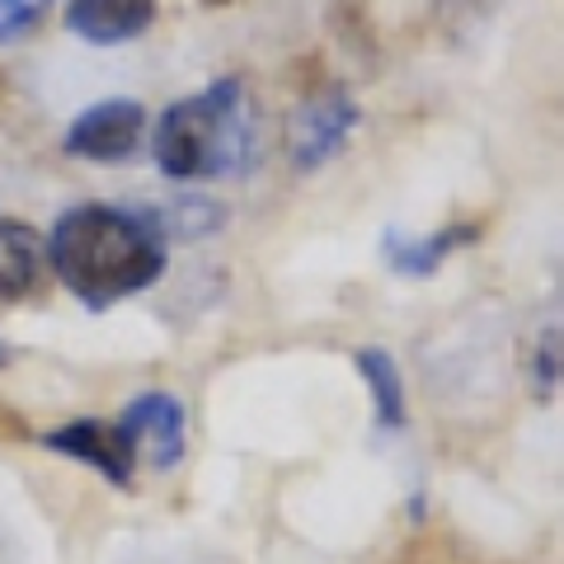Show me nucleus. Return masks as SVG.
<instances>
[{
  "instance_id": "1",
  "label": "nucleus",
  "mask_w": 564,
  "mask_h": 564,
  "mask_svg": "<svg viewBox=\"0 0 564 564\" xmlns=\"http://www.w3.org/2000/svg\"><path fill=\"white\" fill-rule=\"evenodd\" d=\"M43 259L85 311H109L161 282L170 240L161 236L151 207L76 203L52 221Z\"/></svg>"
},
{
  "instance_id": "2",
  "label": "nucleus",
  "mask_w": 564,
  "mask_h": 564,
  "mask_svg": "<svg viewBox=\"0 0 564 564\" xmlns=\"http://www.w3.org/2000/svg\"><path fill=\"white\" fill-rule=\"evenodd\" d=\"M151 155L174 184L240 174L254 155V122L245 85L236 76H221L207 90L170 104L151 128Z\"/></svg>"
},
{
  "instance_id": "3",
  "label": "nucleus",
  "mask_w": 564,
  "mask_h": 564,
  "mask_svg": "<svg viewBox=\"0 0 564 564\" xmlns=\"http://www.w3.org/2000/svg\"><path fill=\"white\" fill-rule=\"evenodd\" d=\"M122 433L132 437V452H137V466H147L155 475H165L184 462V447H188V410L180 395L170 391H141L122 404Z\"/></svg>"
},
{
  "instance_id": "4",
  "label": "nucleus",
  "mask_w": 564,
  "mask_h": 564,
  "mask_svg": "<svg viewBox=\"0 0 564 564\" xmlns=\"http://www.w3.org/2000/svg\"><path fill=\"white\" fill-rule=\"evenodd\" d=\"M141 141H147V109L137 99H99L70 118V128L62 132V151L76 161L113 165L137 155Z\"/></svg>"
},
{
  "instance_id": "5",
  "label": "nucleus",
  "mask_w": 564,
  "mask_h": 564,
  "mask_svg": "<svg viewBox=\"0 0 564 564\" xmlns=\"http://www.w3.org/2000/svg\"><path fill=\"white\" fill-rule=\"evenodd\" d=\"M43 447L70 456L80 462L85 470H95L104 485L113 489H128L132 475H137V452H132V437L122 433V423L113 419H70L62 429H47L43 433Z\"/></svg>"
},
{
  "instance_id": "6",
  "label": "nucleus",
  "mask_w": 564,
  "mask_h": 564,
  "mask_svg": "<svg viewBox=\"0 0 564 564\" xmlns=\"http://www.w3.org/2000/svg\"><path fill=\"white\" fill-rule=\"evenodd\" d=\"M358 104H352L344 90H329V95H315L302 113H296V128H292V161L296 170H321L325 161L344 151V141L358 128Z\"/></svg>"
},
{
  "instance_id": "7",
  "label": "nucleus",
  "mask_w": 564,
  "mask_h": 564,
  "mask_svg": "<svg viewBox=\"0 0 564 564\" xmlns=\"http://www.w3.org/2000/svg\"><path fill=\"white\" fill-rule=\"evenodd\" d=\"M161 0H70L66 6V29L95 47H118L132 43L151 29Z\"/></svg>"
},
{
  "instance_id": "8",
  "label": "nucleus",
  "mask_w": 564,
  "mask_h": 564,
  "mask_svg": "<svg viewBox=\"0 0 564 564\" xmlns=\"http://www.w3.org/2000/svg\"><path fill=\"white\" fill-rule=\"evenodd\" d=\"M475 231L470 226H443V231L433 236H404V231H386V245L381 254L386 263L400 273V278H433L443 263L462 250V245H470Z\"/></svg>"
},
{
  "instance_id": "9",
  "label": "nucleus",
  "mask_w": 564,
  "mask_h": 564,
  "mask_svg": "<svg viewBox=\"0 0 564 564\" xmlns=\"http://www.w3.org/2000/svg\"><path fill=\"white\" fill-rule=\"evenodd\" d=\"M47 269L43 240L20 221H0V302H24Z\"/></svg>"
},
{
  "instance_id": "10",
  "label": "nucleus",
  "mask_w": 564,
  "mask_h": 564,
  "mask_svg": "<svg viewBox=\"0 0 564 564\" xmlns=\"http://www.w3.org/2000/svg\"><path fill=\"white\" fill-rule=\"evenodd\" d=\"M352 367H358V377L367 381V391H372L377 423L386 433H400L404 423H410V404H404V377H400L395 358L386 348H358L352 352Z\"/></svg>"
},
{
  "instance_id": "11",
  "label": "nucleus",
  "mask_w": 564,
  "mask_h": 564,
  "mask_svg": "<svg viewBox=\"0 0 564 564\" xmlns=\"http://www.w3.org/2000/svg\"><path fill=\"white\" fill-rule=\"evenodd\" d=\"M47 10H52V0H0V43H14L29 29H39Z\"/></svg>"
},
{
  "instance_id": "12",
  "label": "nucleus",
  "mask_w": 564,
  "mask_h": 564,
  "mask_svg": "<svg viewBox=\"0 0 564 564\" xmlns=\"http://www.w3.org/2000/svg\"><path fill=\"white\" fill-rule=\"evenodd\" d=\"M6 362H10V344H6V339H0V367H6Z\"/></svg>"
}]
</instances>
